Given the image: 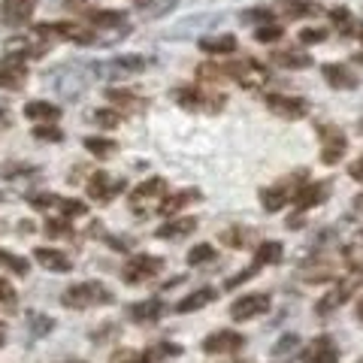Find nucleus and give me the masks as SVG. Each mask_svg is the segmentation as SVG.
<instances>
[{
	"instance_id": "f257e3e1",
	"label": "nucleus",
	"mask_w": 363,
	"mask_h": 363,
	"mask_svg": "<svg viewBox=\"0 0 363 363\" xmlns=\"http://www.w3.org/2000/svg\"><path fill=\"white\" fill-rule=\"evenodd\" d=\"M197 73L203 79H206V76H230V79H236V82L245 85V88L264 85L269 79V70L264 64H257L255 58H242V61H230V64H203Z\"/></svg>"
},
{
	"instance_id": "f03ea898",
	"label": "nucleus",
	"mask_w": 363,
	"mask_h": 363,
	"mask_svg": "<svg viewBox=\"0 0 363 363\" xmlns=\"http://www.w3.org/2000/svg\"><path fill=\"white\" fill-rule=\"evenodd\" d=\"M173 100L188 109V112H221V106L227 104V97L218 94V91L200 88V85H182L173 91Z\"/></svg>"
},
{
	"instance_id": "7ed1b4c3",
	"label": "nucleus",
	"mask_w": 363,
	"mask_h": 363,
	"mask_svg": "<svg viewBox=\"0 0 363 363\" xmlns=\"http://www.w3.org/2000/svg\"><path fill=\"white\" fill-rule=\"evenodd\" d=\"M61 303L67 309H88V306H106L116 303V294H112L104 281H82V285H73L64 291Z\"/></svg>"
},
{
	"instance_id": "20e7f679",
	"label": "nucleus",
	"mask_w": 363,
	"mask_h": 363,
	"mask_svg": "<svg viewBox=\"0 0 363 363\" xmlns=\"http://www.w3.org/2000/svg\"><path fill=\"white\" fill-rule=\"evenodd\" d=\"M88 67L82 70V67H76V64H64V67H55L52 73H45V82H52V88L58 91L61 97H79L82 94V85H85V79H88Z\"/></svg>"
},
{
	"instance_id": "39448f33",
	"label": "nucleus",
	"mask_w": 363,
	"mask_h": 363,
	"mask_svg": "<svg viewBox=\"0 0 363 363\" xmlns=\"http://www.w3.org/2000/svg\"><path fill=\"white\" fill-rule=\"evenodd\" d=\"M149 67V58L145 55H121V58H112L104 64H88V73L91 76H100V79H116V76H136Z\"/></svg>"
},
{
	"instance_id": "423d86ee",
	"label": "nucleus",
	"mask_w": 363,
	"mask_h": 363,
	"mask_svg": "<svg viewBox=\"0 0 363 363\" xmlns=\"http://www.w3.org/2000/svg\"><path fill=\"white\" fill-rule=\"evenodd\" d=\"M300 179H306L303 169L297 176H291L285 182H279V185H269V188L260 191V206H264V212H279L281 206H288V200L306 185V182H300Z\"/></svg>"
},
{
	"instance_id": "0eeeda50",
	"label": "nucleus",
	"mask_w": 363,
	"mask_h": 363,
	"mask_svg": "<svg viewBox=\"0 0 363 363\" xmlns=\"http://www.w3.org/2000/svg\"><path fill=\"white\" fill-rule=\"evenodd\" d=\"M281 255H285V248H281V242H276V240H269V242H264V245H257V255H255V260H252V267L242 269V272H236L233 279H227V288H240L242 281H248L252 276H257V272L264 269V267L279 264Z\"/></svg>"
},
{
	"instance_id": "6e6552de",
	"label": "nucleus",
	"mask_w": 363,
	"mask_h": 363,
	"mask_svg": "<svg viewBox=\"0 0 363 363\" xmlns=\"http://www.w3.org/2000/svg\"><path fill=\"white\" fill-rule=\"evenodd\" d=\"M161 269H164V260H161V257H152V255H133L128 264H124L121 276H124V281H128V285H143V281L155 279Z\"/></svg>"
},
{
	"instance_id": "1a4fd4ad",
	"label": "nucleus",
	"mask_w": 363,
	"mask_h": 363,
	"mask_svg": "<svg viewBox=\"0 0 363 363\" xmlns=\"http://www.w3.org/2000/svg\"><path fill=\"white\" fill-rule=\"evenodd\" d=\"M264 106L269 112H276L279 118H288V121H300L309 116V104L300 97H288V94H264Z\"/></svg>"
},
{
	"instance_id": "9d476101",
	"label": "nucleus",
	"mask_w": 363,
	"mask_h": 363,
	"mask_svg": "<svg viewBox=\"0 0 363 363\" xmlns=\"http://www.w3.org/2000/svg\"><path fill=\"white\" fill-rule=\"evenodd\" d=\"M360 281H363V279H360V272H351V276H345V279L339 281V285H336L330 294H324V297L318 300L315 312H318V315H330V312H336L339 306H342V303L351 297V294L357 291V285H360Z\"/></svg>"
},
{
	"instance_id": "9b49d317",
	"label": "nucleus",
	"mask_w": 363,
	"mask_h": 363,
	"mask_svg": "<svg viewBox=\"0 0 363 363\" xmlns=\"http://www.w3.org/2000/svg\"><path fill=\"white\" fill-rule=\"evenodd\" d=\"M318 140H321V164H327V167L339 164V157H342L345 149H348V136L339 128L324 124V128L318 130Z\"/></svg>"
},
{
	"instance_id": "f8f14e48",
	"label": "nucleus",
	"mask_w": 363,
	"mask_h": 363,
	"mask_svg": "<svg viewBox=\"0 0 363 363\" xmlns=\"http://www.w3.org/2000/svg\"><path fill=\"white\" fill-rule=\"evenodd\" d=\"M28 82V67H25V55L9 52L6 58H0V88L6 91H18Z\"/></svg>"
},
{
	"instance_id": "ddd939ff",
	"label": "nucleus",
	"mask_w": 363,
	"mask_h": 363,
	"mask_svg": "<svg viewBox=\"0 0 363 363\" xmlns=\"http://www.w3.org/2000/svg\"><path fill=\"white\" fill-rule=\"evenodd\" d=\"M30 206L43 209V212H49L52 206H58L64 218H79V215L88 212V206L82 200H70V197H58V194H37V197H30Z\"/></svg>"
},
{
	"instance_id": "4468645a",
	"label": "nucleus",
	"mask_w": 363,
	"mask_h": 363,
	"mask_svg": "<svg viewBox=\"0 0 363 363\" xmlns=\"http://www.w3.org/2000/svg\"><path fill=\"white\" fill-rule=\"evenodd\" d=\"M200 348H203V354H230V351L245 348V336L236 330H218L203 339Z\"/></svg>"
},
{
	"instance_id": "2eb2a0df",
	"label": "nucleus",
	"mask_w": 363,
	"mask_h": 363,
	"mask_svg": "<svg viewBox=\"0 0 363 363\" xmlns=\"http://www.w3.org/2000/svg\"><path fill=\"white\" fill-rule=\"evenodd\" d=\"M269 309V294H245L230 306V318L233 321H252V318L264 315Z\"/></svg>"
},
{
	"instance_id": "dca6fc26",
	"label": "nucleus",
	"mask_w": 363,
	"mask_h": 363,
	"mask_svg": "<svg viewBox=\"0 0 363 363\" xmlns=\"http://www.w3.org/2000/svg\"><path fill=\"white\" fill-rule=\"evenodd\" d=\"M88 197L91 200H97V203H109L116 194H121L124 191V182L116 179V176H109V173H94L88 179Z\"/></svg>"
},
{
	"instance_id": "f3484780",
	"label": "nucleus",
	"mask_w": 363,
	"mask_h": 363,
	"mask_svg": "<svg viewBox=\"0 0 363 363\" xmlns=\"http://www.w3.org/2000/svg\"><path fill=\"white\" fill-rule=\"evenodd\" d=\"M303 363H339V348L330 336H315L300 354Z\"/></svg>"
},
{
	"instance_id": "a211bd4d",
	"label": "nucleus",
	"mask_w": 363,
	"mask_h": 363,
	"mask_svg": "<svg viewBox=\"0 0 363 363\" xmlns=\"http://www.w3.org/2000/svg\"><path fill=\"white\" fill-rule=\"evenodd\" d=\"M33 9H37V0H4L0 4V21L9 28H18L30 18Z\"/></svg>"
},
{
	"instance_id": "6ab92c4d",
	"label": "nucleus",
	"mask_w": 363,
	"mask_h": 363,
	"mask_svg": "<svg viewBox=\"0 0 363 363\" xmlns=\"http://www.w3.org/2000/svg\"><path fill=\"white\" fill-rule=\"evenodd\" d=\"M327 194H330V182H306L297 194H294V203H297L300 212H306L312 206H321Z\"/></svg>"
},
{
	"instance_id": "aec40b11",
	"label": "nucleus",
	"mask_w": 363,
	"mask_h": 363,
	"mask_svg": "<svg viewBox=\"0 0 363 363\" xmlns=\"http://www.w3.org/2000/svg\"><path fill=\"white\" fill-rule=\"evenodd\" d=\"M164 191H167V179H161V176H152V179H145L143 185H136L130 191V206H133V212H143V203L161 197Z\"/></svg>"
},
{
	"instance_id": "412c9836",
	"label": "nucleus",
	"mask_w": 363,
	"mask_h": 363,
	"mask_svg": "<svg viewBox=\"0 0 363 363\" xmlns=\"http://www.w3.org/2000/svg\"><path fill=\"white\" fill-rule=\"evenodd\" d=\"M321 73H324V79H327V85H333V88L351 91V88L360 85V79L354 76V70H351V67H345V64H324Z\"/></svg>"
},
{
	"instance_id": "4be33fe9",
	"label": "nucleus",
	"mask_w": 363,
	"mask_h": 363,
	"mask_svg": "<svg viewBox=\"0 0 363 363\" xmlns=\"http://www.w3.org/2000/svg\"><path fill=\"white\" fill-rule=\"evenodd\" d=\"M33 260H37L43 269H52V272H70L73 269V260L64 252H58V248H33Z\"/></svg>"
},
{
	"instance_id": "5701e85b",
	"label": "nucleus",
	"mask_w": 363,
	"mask_h": 363,
	"mask_svg": "<svg viewBox=\"0 0 363 363\" xmlns=\"http://www.w3.org/2000/svg\"><path fill=\"white\" fill-rule=\"evenodd\" d=\"M191 230H197V218L194 215H185V218H173V221H167L164 227H157V240L176 242V240H185Z\"/></svg>"
},
{
	"instance_id": "b1692460",
	"label": "nucleus",
	"mask_w": 363,
	"mask_h": 363,
	"mask_svg": "<svg viewBox=\"0 0 363 363\" xmlns=\"http://www.w3.org/2000/svg\"><path fill=\"white\" fill-rule=\"evenodd\" d=\"M330 18L339 33H345V37H363V21H357L354 16H351L348 6H336L330 9Z\"/></svg>"
},
{
	"instance_id": "393cba45",
	"label": "nucleus",
	"mask_w": 363,
	"mask_h": 363,
	"mask_svg": "<svg viewBox=\"0 0 363 363\" xmlns=\"http://www.w3.org/2000/svg\"><path fill=\"white\" fill-rule=\"evenodd\" d=\"M94 28H104V30H112V28H128V16L118 13V9H91L85 16Z\"/></svg>"
},
{
	"instance_id": "a878e982",
	"label": "nucleus",
	"mask_w": 363,
	"mask_h": 363,
	"mask_svg": "<svg viewBox=\"0 0 363 363\" xmlns=\"http://www.w3.org/2000/svg\"><path fill=\"white\" fill-rule=\"evenodd\" d=\"M203 194L197 188H185V191H179V194H169V197H164V203L157 206V212L161 215H176L179 209H185V206H191V203H197Z\"/></svg>"
},
{
	"instance_id": "bb28decb",
	"label": "nucleus",
	"mask_w": 363,
	"mask_h": 363,
	"mask_svg": "<svg viewBox=\"0 0 363 363\" xmlns=\"http://www.w3.org/2000/svg\"><path fill=\"white\" fill-rule=\"evenodd\" d=\"M218 300V291L215 288H200V291H194V294H188L182 303H176V312L179 315H188V312H197V309H203V306H209V303H215Z\"/></svg>"
},
{
	"instance_id": "cd10ccee",
	"label": "nucleus",
	"mask_w": 363,
	"mask_h": 363,
	"mask_svg": "<svg viewBox=\"0 0 363 363\" xmlns=\"http://www.w3.org/2000/svg\"><path fill=\"white\" fill-rule=\"evenodd\" d=\"M25 118L52 124V121H58V118H61V109L55 106V104H49V100H30V104L25 106Z\"/></svg>"
},
{
	"instance_id": "c85d7f7f",
	"label": "nucleus",
	"mask_w": 363,
	"mask_h": 363,
	"mask_svg": "<svg viewBox=\"0 0 363 363\" xmlns=\"http://www.w3.org/2000/svg\"><path fill=\"white\" fill-rule=\"evenodd\" d=\"M164 315V303L161 300H140L130 306V318L136 324H149V321H157Z\"/></svg>"
},
{
	"instance_id": "c756f323",
	"label": "nucleus",
	"mask_w": 363,
	"mask_h": 363,
	"mask_svg": "<svg viewBox=\"0 0 363 363\" xmlns=\"http://www.w3.org/2000/svg\"><path fill=\"white\" fill-rule=\"evenodd\" d=\"M200 49L206 55H230L236 52V37L233 33H218V37H200Z\"/></svg>"
},
{
	"instance_id": "7c9ffc66",
	"label": "nucleus",
	"mask_w": 363,
	"mask_h": 363,
	"mask_svg": "<svg viewBox=\"0 0 363 363\" xmlns=\"http://www.w3.org/2000/svg\"><path fill=\"white\" fill-rule=\"evenodd\" d=\"M279 9H285L288 18H309L321 13V6L312 0H279Z\"/></svg>"
},
{
	"instance_id": "2f4dec72",
	"label": "nucleus",
	"mask_w": 363,
	"mask_h": 363,
	"mask_svg": "<svg viewBox=\"0 0 363 363\" xmlns=\"http://www.w3.org/2000/svg\"><path fill=\"white\" fill-rule=\"evenodd\" d=\"M106 97L112 100V104H118V106H124V109H136V112L149 106V100L136 97L133 91H128V88H106Z\"/></svg>"
},
{
	"instance_id": "473e14b6",
	"label": "nucleus",
	"mask_w": 363,
	"mask_h": 363,
	"mask_svg": "<svg viewBox=\"0 0 363 363\" xmlns=\"http://www.w3.org/2000/svg\"><path fill=\"white\" fill-rule=\"evenodd\" d=\"M272 61L279 67H285V70H306V67H312V58L306 52H276L272 55Z\"/></svg>"
},
{
	"instance_id": "72a5a7b5",
	"label": "nucleus",
	"mask_w": 363,
	"mask_h": 363,
	"mask_svg": "<svg viewBox=\"0 0 363 363\" xmlns=\"http://www.w3.org/2000/svg\"><path fill=\"white\" fill-rule=\"evenodd\" d=\"M85 149L94 155V157H112V155L118 152V143L116 140H106V136H88Z\"/></svg>"
},
{
	"instance_id": "f704fd0d",
	"label": "nucleus",
	"mask_w": 363,
	"mask_h": 363,
	"mask_svg": "<svg viewBox=\"0 0 363 363\" xmlns=\"http://www.w3.org/2000/svg\"><path fill=\"white\" fill-rule=\"evenodd\" d=\"M330 279H336L333 264H312L303 269V281H330Z\"/></svg>"
},
{
	"instance_id": "c9c22d12",
	"label": "nucleus",
	"mask_w": 363,
	"mask_h": 363,
	"mask_svg": "<svg viewBox=\"0 0 363 363\" xmlns=\"http://www.w3.org/2000/svg\"><path fill=\"white\" fill-rule=\"evenodd\" d=\"M248 240H252V230H245V227H230V230L221 233V242L230 248H242L248 245Z\"/></svg>"
},
{
	"instance_id": "e433bc0d",
	"label": "nucleus",
	"mask_w": 363,
	"mask_h": 363,
	"mask_svg": "<svg viewBox=\"0 0 363 363\" xmlns=\"http://www.w3.org/2000/svg\"><path fill=\"white\" fill-rule=\"evenodd\" d=\"M342 255H345L342 260L351 267V272H363V240L345 245V252H342Z\"/></svg>"
},
{
	"instance_id": "4c0bfd02",
	"label": "nucleus",
	"mask_w": 363,
	"mask_h": 363,
	"mask_svg": "<svg viewBox=\"0 0 363 363\" xmlns=\"http://www.w3.org/2000/svg\"><path fill=\"white\" fill-rule=\"evenodd\" d=\"M43 233L52 236V240H73V230H70V224H67L64 218H49Z\"/></svg>"
},
{
	"instance_id": "58836bf2",
	"label": "nucleus",
	"mask_w": 363,
	"mask_h": 363,
	"mask_svg": "<svg viewBox=\"0 0 363 363\" xmlns=\"http://www.w3.org/2000/svg\"><path fill=\"white\" fill-rule=\"evenodd\" d=\"M28 324H30V336H45V333H52V327H55V321L49 315H37V312H30L28 315Z\"/></svg>"
},
{
	"instance_id": "ea45409f",
	"label": "nucleus",
	"mask_w": 363,
	"mask_h": 363,
	"mask_svg": "<svg viewBox=\"0 0 363 363\" xmlns=\"http://www.w3.org/2000/svg\"><path fill=\"white\" fill-rule=\"evenodd\" d=\"M109 363H152V360H149V354H145V351L121 348V351H116V354H112Z\"/></svg>"
},
{
	"instance_id": "a19ab883",
	"label": "nucleus",
	"mask_w": 363,
	"mask_h": 363,
	"mask_svg": "<svg viewBox=\"0 0 363 363\" xmlns=\"http://www.w3.org/2000/svg\"><path fill=\"white\" fill-rule=\"evenodd\" d=\"M212 257H215V248L203 242V245H194V248L188 252V264H191V267H200V264H209Z\"/></svg>"
},
{
	"instance_id": "79ce46f5",
	"label": "nucleus",
	"mask_w": 363,
	"mask_h": 363,
	"mask_svg": "<svg viewBox=\"0 0 363 363\" xmlns=\"http://www.w3.org/2000/svg\"><path fill=\"white\" fill-rule=\"evenodd\" d=\"M94 121L100 124V128H106V130L118 128V124H121V109H97L94 112Z\"/></svg>"
},
{
	"instance_id": "37998d69",
	"label": "nucleus",
	"mask_w": 363,
	"mask_h": 363,
	"mask_svg": "<svg viewBox=\"0 0 363 363\" xmlns=\"http://www.w3.org/2000/svg\"><path fill=\"white\" fill-rule=\"evenodd\" d=\"M297 345H300V336H297V333H285L276 345H272V354H276V357H285V354H291V351L297 348Z\"/></svg>"
},
{
	"instance_id": "c03bdc74",
	"label": "nucleus",
	"mask_w": 363,
	"mask_h": 363,
	"mask_svg": "<svg viewBox=\"0 0 363 363\" xmlns=\"http://www.w3.org/2000/svg\"><path fill=\"white\" fill-rule=\"evenodd\" d=\"M242 25H255V21H260V28L264 25H272V13L269 9H245V13L240 16Z\"/></svg>"
},
{
	"instance_id": "a18cd8bd",
	"label": "nucleus",
	"mask_w": 363,
	"mask_h": 363,
	"mask_svg": "<svg viewBox=\"0 0 363 363\" xmlns=\"http://www.w3.org/2000/svg\"><path fill=\"white\" fill-rule=\"evenodd\" d=\"M182 354V345L176 342H161L149 351V360H164V357H179Z\"/></svg>"
},
{
	"instance_id": "49530a36",
	"label": "nucleus",
	"mask_w": 363,
	"mask_h": 363,
	"mask_svg": "<svg viewBox=\"0 0 363 363\" xmlns=\"http://www.w3.org/2000/svg\"><path fill=\"white\" fill-rule=\"evenodd\" d=\"M281 37H285V30H281L279 25H264V28L255 30V40L257 43H279Z\"/></svg>"
},
{
	"instance_id": "de8ad7c7",
	"label": "nucleus",
	"mask_w": 363,
	"mask_h": 363,
	"mask_svg": "<svg viewBox=\"0 0 363 363\" xmlns=\"http://www.w3.org/2000/svg\"><path fill=\"white\" fill-rule=\"evenodd\" d=\"M33 136H37V140H49V143H61L64 130H58L55 124H40V128H33Z\"/></svg>"
},
{
	"instance_id": "09e8293b",
	"label": "nucleus",
	"mask_w": 363,
	"mask_h": 363,
	"mask_svg": "<svg viewBox=\"0 0 363 363\" xmlns=\"http://www.w3.org/2000/svg\"><path fill=\"white\" fill-rule=\"evenodd\" d=\"M327 40V30L324 28H303L300 30V43L303 45H318V43H324Z\"/></svg>"
},
{
	"instance_id": "8fccbe9b",
	"label": "nucleus",
	"mask_w": 363,
	"mask_h": 363,
	"mask_svg": "<svg viewBox=\"0 0 363 363\" xmlns=\"http://www.w3.org/2000/svg\"><path fill=\"white\" fill-rule=\"evenodd\" d=\"M16 288L13 285H9V281L6 279H0V303H6V306H16Z\"/></svg>"
},
{
	"instance_id": "3c124183",
	"label": "nucleus",
	"mask_w": 363,
	"mask_h": 363,
	"mask_svg": "<svg viewBox=\"0 0 363 363\" xmlns=\"http://www.w3.org/2000/svg\"><path fill=\"white\" fill-rule=\"evenodd\" d=\"M348 176L354 179V182H363V157H357V161L348 167Z\"/></svg>"
},
{
	"instance_id": "603ef678",
	"label": "nucleus",
	"mask_w": 363,
	"mask_h": 363,
	"mask_svg": "<svg viewBox=\"0 0 363 363\" xmlns=\"http://www.w3.org/2000/svg\"><path fill=\"white\" fill-rule=\"evenodd\" d=\"M88 4H91V0H64V6H73V9H82Z\"/></svg>"
},
{
	"instance_id": "864d4df0",
	"label": "nucleus",
	"mask_w": 363,
	"mask_h": 363,
	"mask_svg": "<svg viewBox=\"0 0 363 363\" xmlns=\"http://www.w3.org/2000/svg\"><path fill=\"white\" fill-rule=\"evenodd\" d=\"M357 318H360V321H363V297L357 300Z\"/></svg>"
},
{
	"instance_id": "5fc2aeb1",
	"label": "nucleus",
	"mask_w": 363,
	"mask_h": 363,
	"mask_svg": "<svg viewBox=\"0 0 363 363\" xmlns=\"http://www.w3.org/2000/svg\"><path fill=\"white\" fill-rule=\"evenodd\" d=\"M354 206H357V209H360V212H363V194H360V197H357V200H354Z\"/></svg>"
},
{
	"instance_id": "6e6d98bb",
	"label": "nucleus",
	"mask_w": 363,
	"mask_h": 363,
	"mask_svg": "<svg viewBox=\"0 0 363 363\" xmlns=\"http://www.w3.org/2000/svg\"><path fill=\"white\" fill-rule=\"evenodd\" d=\"M6 121H9V118H6V112H0V128H4Z\"/></svg>"
},
{
	"instance_id": "4d7b16f0",
	"label": "nucleus",
	"mask_w": 363,
	"mask_h": 363,
	"mask_svg": "<svg viewBox=\"0 0 363 363\" xmlns=\"http://www.w3.org/2000/svg\"><path fill=\"white\" fill-rule=\"evenodd\" d=\"M0 345H4V330H0Z\"/></svg>"
},
{
	"instance_id": "13d9d810",
	"label": "nucleus",
	"mask_w": 363,
	"mask_h": 363,
	"mask_svg": "<svg viewBox=\"0 0 363 363\" xmlns=\"http://www.w3.org/2000/svg\"><path fill=\"white\" fill-rule=\"evenodd\" d=\"M357 363H363V360H357Z\"/></svg>"
},
{
	"instance_id": "bf43d9fd",
	"label": "nucleus",
	"mask_w": 363,
	"mask_h": 363,
	"mask_svg": "<svg viewBox=\"0 0 363 363\" xmlns=\"http://www.w3.org/2000/svg\"><path fill=\"white\" fill-rule=\"evenodd\" d=\"M360 40H363V37H360Z\"/></svg>"
}]
</instances>
